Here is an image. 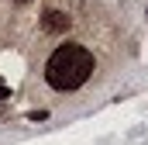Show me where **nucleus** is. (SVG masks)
<instances>
[{"label":"nucleus","instance_id":"2","mask_svg":"<svg viewBox=\"0 0 148 145\" xmlns=\"http://www.w3.org/2000/svg\"><path fill=\"white\" fill-rule=\"evenodd\" d=\"M41 28H45V31H52V35H59V31H66V28H69V17H66L62 10H45Z\"/></svg>","mask_w":148,"mask_h":145},{"label":"nucleus","instance_id":"3","mask_svg":"<svg viewBox=\"0 0 148 145\" xmlns=\"http://www.w3.org/2000/svg\"><path fill=\"white\" fill-rule=\"evenodd\" d=\"M7 93H10V90H7V83L0 79V100H7Z\"/></svg>","mask_w":148,"mask_h":145},{"label":"nucleus","instance_id":"4","mask_svg":"<svg viewBox=\"0 0 148 145\" xmlns=\"http://www.w3.org/2000/svg\"><path fill=\"white\" fill-rule=\"evenodd\" d=\"M17 3H28V0H17Z\"/></svg>","mask_w":148,"mask_h":145},{"label":"nucleus","instance_id":"1","mask_svg":"<svg viewBox=\"0 0 148 145\" xmlns=\"http://www.w3.org/2000/svg\"><path fill=\"white\" fill-rule=\"evenodd\" d=\"M90 76H93V52L83 45H59L45 62V79L52 90H79Z\"/></svg>","mask_w":148,"mask_h":145}]
</instances>
